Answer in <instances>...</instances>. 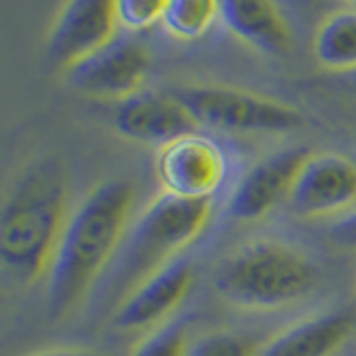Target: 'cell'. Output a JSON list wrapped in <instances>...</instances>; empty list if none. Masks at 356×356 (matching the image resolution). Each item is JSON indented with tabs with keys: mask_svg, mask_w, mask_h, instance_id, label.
<instances>
[{
	"mask_svg": "<svg viewBox=\"0 0 356 356\" xmlns=\"http://www.w3.org/2000/svg\"><path fill=\"white\" fill-rule=\"evenodd\" d=\"M220 20L225 27L265 56H287L292 51V29L276 0H220Z\"/></svg>",
	"mask_w": 356,
	"mask_h": 356,
	"instance_id": "13",
	"label": "cell"
},
{
	"mask_svg": "<svg viewBox=\"0 0 356 356\" xmlns=\"http://www.w3.org/2000/svg\"><path fill=\"white\" fill-rule=\"evenodd\" d=\"M72 209L70 178L58 161H36L11 183L0 209V263L16 283L47 278Z\"/></svg>",
	"mask_w": 356,
	"mask_h": 356,
	"instance_id": "2",
	"label": "cell"
},
{
	"mask_svg": "<svg viewBox=\"0 0 356 356\" xmlns=\"http://www.w3.org/2000/svg\"><path fill=\"white\" fill-rule=\"evenodd\" d=\"M259 345L241 334L207 332L189 343L187 356H259Z\"/></svg>",
	"mask_w": 356,
	"mask_h": 356,
	"instance_id": "18",
	"label": "cell"
},
{
	"mask_svg": "<svg viewBox=\"0 0 356 356\" xmlns=\"http://www.w3.org/2000/svg\"><path fill=\"white\" fill-rule=\"evenodd\" d=\"M187 325L181 321L163 323L140 339L129 356H187L189 350Z\"/></svg>",
	"mask_w": 356,
	"mask_h": 356,
	"instance_id": "17",
	"label": "cell"
},
{
	"mask_svg": "<svg viewBox=\"0 0 356 356\" xmlns=\"http://www.w3.org/2000/svg\"><path fill=\"white\" fill-rule=\"evenodd\" d=\"M114 127L122 138L163 145L198 131L192 111L174 92H143L120 100L114 111Z\"/></svg>",
	"mask_w": 356,
	"mask_h": 356,
	"instance_id": "11",
	"label": "cell"
},
{
	"mask_svg": "<svg viewBox=\"0 0 356 356\" xmlns=\"http://www.w3.org/2000/svg\"><path fill=\"white\" fill-rule=\"evenodd\" d=\"M152 65L147 44L134 36H116L103 49L65 72L76 92L94 98H116L118 103L143 92Z\"/></svg>",
	"mask_w": 356,
	"mask_h": 356,
	"instance_id": "7",
	"label": "cell"
},
{
	"mask_svg": "<svg viewBox=\"0 0 356 356\" xmlns=\"http://www.w3.org/2000/svg\"><path fill=\"white\" fill-rule=\"evenodd\" d=\"M227 172L229 163L222 147L198 131L163 145L156 159L163 192L192 200H214L227 181Z\"/></svg>",
	"mask_w": 356,
	"mask_h": 356,
	"instance_id": "6",
	"label": "cell"
},
{
	"mask_svg": "<svg viewBox=\"0 0 356 356\" xmlns=\"http://www.w3.org/2000/svg\"><path fill=\"white\" fill-rule=\"evenodd\" d=\"M194 287V267L174 261L152 274L120 300L114 309V323L122 330H143L163 323L176 307L183 305Z\"/></svg>",
	"mask_w": 356,
	"mask_h": 356,
	"instance_id": "12",
	"label": "cell"
},
{
	"mask_svg": "<svg viewBox=\"0 0 356 356\" xmlns=\"http://www.w3.org/2000/svg\"><path fill=\"white\" fill-rule=\"evenodd\" d=\"M350 83H352V85L356 87V72H354V74H350Z\"/></svg>",
	"mask_w": 356,
	"mask_h": 356,
	"instance_id": "22",
	"label": "cell"
},
{
	"mask_svg": "<svg viewBox=\"0 0 356 356\" xmlns=\"http://www.w3.org/2000/svg\"><path fill=\"white\" fill-rule=\"evenodd\" d=\"M316 278L314 263L294 245L256 241L222 261L214 276V287L236 307L281 309L309 296Z\"/></svg>",
	"mask_w": 356,
	"mask_h": 356,
	"instance_id": "4",
	"label": "cell"
},
{
	"mask_svg": "<svg viewBox=\"0 0 356 356\" xmlns=\"http://www.w3.org/2000/svg\"><path fill=\"white\" fill-rule=\"evenodd\" d=\"M316 60L332 72H356V9L334 11L314 36Z\"/></svg>",
	"mask_w": 356,
	"mask_h": 356,
	"instance_id": "15",
	"label": "cell"
},
{
	"mask_svg": "<svg viewBox=\"0 0 356 356\" xmlns=\"http://www.w3.org/2000/svg\"><path fill=\"white\" fill-rule=\"evenodd\" d=\"M27 356H107V354L96 352V350H83V348H63V350H44V352L27 354Z\"/></svg>",
	"mask_w": 356,
	"mask_h": 356,
	"instance_id": "21",
	"label": "cell"
},
{
	"mask_svg": "<svg viewBox=\"0 0 356 356\" xmlns=\"http://www.w3.org/2000/svg\"><path fill=\"white\" fill-rule=\"evenodd\" d=\"M354 332L348 309H332L294 323L261 348L259 356H334Z\"/></svg>",
	"mask_w": 356,
	"mask_h": 356,
	"instance_id": "14",
	"label": "cell"
},
{
	"mask_svg": "<svg viewBox=\"0 0 356 356\" xmlns=\"http://www.w3.org/2000/svg\"><path fill=\"white\" fill-rule=\"evenodd\" d=\"M192 111L198 127L234 134H287L303 125L292 105L227 85H185L174 92Z\"/></svg>",
	"mask_w": 356,
	"mask_h": 356,
	"instance_id": "5",
	"label": "cell"
},
{
	"mask_svg": "<svg viewBox=\"0 0 356 356\" xmlns=\"http://www.w3.org/2000/svg\"><path fill=\"white\" fill-rule=\"evenodd\" d=\"M136 189L129 181H105L74 205L47 274L54 316L74 309L116 259L131 225Z\"/></svg>",
	"mask_w": 356,
	"mask_h": 356,
	"instance_id": "1",
	"label": "cell"
},
{
	"mask_svg": "<svg viewBox=\"0 0 356 356\" xmlns=\"http://www.w3.org/2000/svg\"><path fill=\"white\" fill-rule=\"evenodd\" d=\"M298 216H345L356 207V161L343 154H309L287 198Z\"/></svg>",
	"mask_w": 356,
	"mask_h": 356,
	"instance_id": "8",
	"label": "cell"
},
{
	"mask_svg": "<svg viewBox=\"0 0 356 356\" xmlns=\"http://www.w3.org/2000/svg\"><path fill=\"white\" fill-rule=\"evenodd\" d=\"M345 3H356V0H345Z\"/></svg>",
	"mask_w": 356,
	"mask_h": 356,
	"instance_id": "23",
	"label": "cell"
},
{
	"mask_svg": "<svg viewBox=\"0 0 356 356\" xmlns=\"http://www.w3.org/2000/svg\"><path fill=\"white\" fill-rule=\"evenodd\" d=\"M220 18V0H167L163 27L174 38L196 40Z\"/></svg>",
	"mask_w": 356,
	"mask_h": 356,
	"instance_id": "16",
	"label": "cell"
},
{
	"mask_svg": "<svg viewBox=\"0 0 356 356\" xmlns=\"http://www.w3.org/2000/svg\"><path fill=\"white\" fill-rule=\"evenodd\" d=\"M330 234L334 243L343 245V248H356V207L350 214L341 216L334 225L330 227Z\"/></svg>",
	"mask_w": 356,
	"mask_h": 356,
	"instance_id": "20",
	"label": "cell"
},
{
	"mask_svg": "<svg viewBox=\"0 0 356 356\" xmlns=\"http://www.w3.org/2000/svg\"><path fill=\"white\" fill-rule=\"evenodd\" d=\"M114 0H67L47 38L49 63L67 72L118 33Z\"/></svg>",
	"mask_w": 356,
	"mask_h": 356,
	"instance_id": "9",
	"label": "cell"
},
{
	"mask_svg": "<svg viewBox=\"0 0 356 356\" xmlns=\"http://www.w3.org/2000/svg\"><path fill=\"white\" fill-rule=\"evenodd\" d=\"M211 200H192L161 192L131 220L116 259L107 267L103 300L114 312L131 289L200 238L211 220Z\"/></svg>",
	"mask_w": 356,
	"mask_h": 356,
	"instance_id": "3",
	"label": "cell"
},
{
	"mask_svg": "<svg viewBox=\"0 0 356 356\" xmlns=\"http://www.w3.org/2000/svg\"><path fill=\"white\" fill-rule=\"evenodd\" d=\"M167 0H114L118 27L145 31L163 20Z\"/></svg>",
	"mask_w": 356,
	"mask_h": 356,
	"instance_id": "19",
	"label": "cell"
},
{
	"mask_svg": "<svg viewBox=\"0 0 356 356\" xmlns=\"http://www.w3.org/2000/svg\"><path fill=\"white\" fill-rule=\"evenodd\" d=\"M309 154L305 147H287L254 163L232 189L227 200L229 218L241 222L259 220L287 200L300 165Z\"/></svg>",
	"mask_w": 356,
	"mask_h": 356,
	"instance_id": "10",
	"label": "cell"
}]
</instances>
